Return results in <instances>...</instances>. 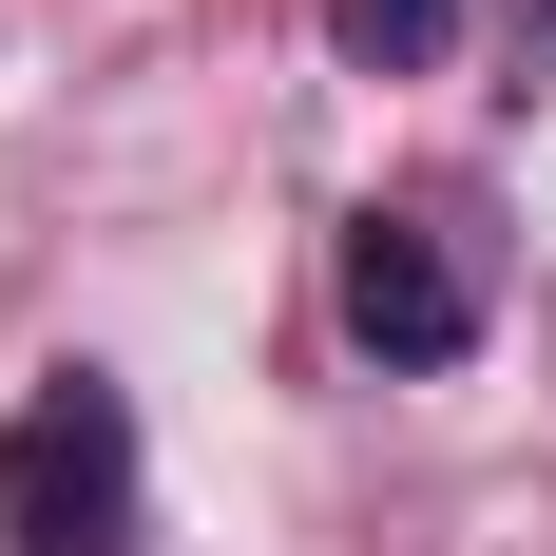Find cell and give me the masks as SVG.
<instances>
[{
  "instance_id": "1",
  "label": "cell",
  "mask_w": 556,
  "mask_h": 556,
  "mask_svg": "<svg viewBox=\"0 0 556 556\" xmlns=\"http://www.w3.org/2000/svg\"><path fill=\"white\" fill-rule=\"evenodd\" d=\"M345 288V345L384 365V384H442V365H480V327H500V212L480 192H365L327 250Z\"/></svg>"
},
{
  "instance_id": "2",
  "label": "cell",
  "mask_w": 556,
  "mask_h": 556,
  "mask_svg": "<svg viewBox=\"0 0 556 556\" xmlns=\"http://www.w3.org/2000/svg\"><path fill=\"white\" fill-rule=\"evenodd\" d=\"M154 460H135V384L115 365H39L0 422V556H135Z\"/></svg>"
},
{
  "instance_id": "3",
  "label": "cell",
  "mask_w": 556,
  "mask_h": 556,
  "mask_svg": "<svg viewBox=\"0 0 556 556\" xmlns=\"http://www.w3.org/2000/svg\"><path fill=\"white\" fill-rule=\"evenodd\" d=\"M327 39H345V77H442L460 0H327Z\"/></svg>"
}]
</instances>
